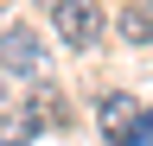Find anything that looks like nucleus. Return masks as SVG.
I'll use <instances>...</instances> for the list:
<instances>
[{"instance_id":"obj_2","label":"nucleus","mask_w":153,"mask_h":146,"mask_svg":"<svg viewBox=\"0 0 153 146\" xmlns=\"http://www.w3.org/2000/svg\"><path fill=\"white\" fill-rule=\"evenodd\" d=\"M0 64H7V76L32 83L38 70H45V45H38V32H26V26H7V32H0Z\"/></svg>"},{"instance_id":"obj_3","label":"nucleus","mask_w":153,"mask_h":146,"mask_svg":"<svg viewBox=\"0 0 153 146\" xmlns=\"http://www.w3.org/2000/svg\"><path fill=\"white\" fill-rule=\"evenodd\" d=\"M96 121H102V140H108V146H128L134 121H140V108H134V95H102Z\"/></svg>"},{"instance_id":"obj_7","label":"nucleus","mask_w":153,"mask_h":146,"mask_svg":"<svg viewBox=\"0 0 153 146\" xmlns=\"http://www.w3.org/2000/svg\"><path fill=\"white\" fill-rule=\"evenodd\" d=\"M128 146H153V108H140V121H134V134H128Z\"/></svg>"},{"instance_id":"obj_1","label":"nucleus","mask_w":153,"mask_h":146,"mask_svg":"<svg viewBox=\"0 0 153 146\" xmlns=\"http://www.w3.org/2000/svg\"><path fill=\"white\" fill-rule=\"evenodd\" d=\"M51 19H57V38H64L70 51H89L96 38H102V7H96V0H57Z\"/></svg>"},{"instance_id":"obj_6","label":"nucleus","mask_w":153,"mask_h":146,"mask_svg":"<svg viewBox=\"0 0 153 146\" xmlns=\"http://www.w3.org/2000/svg\"><path fill=\"white\" fill-rule=\"evenodd\" d=\"M32 121L38 127H64V95H57V89H38L32 95Z\"/></svg>"},{"instance_id":"obj_5","label":"nucleus","mask_w":153,"mask_h":146,"mask_svg":"<svg viewBox=\"0 0 153 146\" xmlns=\"http://www.w3.org/2000/svg\"><path fill=\"white\" fill-rule=\"evenodd\" d=\"M115 32H121L128 45H153V7H128L121 19H115Z\"/></svg>"},{"instance_id":"obj_4","label":"nucleus","mask_w":153,"mask_h":146,"mask_svg":"<svg viewBox=\"0 0 153 146\" xmlns=\"http://www.w3.org/2000/svg\"><path fill=\"white\" fill-rule=\"evenodd\" d=\"M32 140H38L32 108H13V114H0V146H32Z\"/></svg>"}]
</instances>
